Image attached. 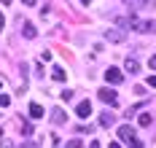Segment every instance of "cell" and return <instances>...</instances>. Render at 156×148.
<instances>
[{"label":"cell","instance_id":"14","mask_svg":"<svg viewBox=\"0 0 156 148\" xmlns=\"http://www.w3.org/2000/svg\"><path fill=\"white\" fill-rule=\"evenodd\" d=\"M129 3V8H145L148 5V0H126Z\"/></svg>","mask_w":156,"mask_h":148},{"label":"cell","instance_id":"11","mask_svg":"<svg viewBox=\"0 0 156 148\" xmlns=\"http://www.w3.org/2000/svg\"><path fill=\"white\" fill-rule=\"evenodd\" d=\"M51 121H54V124H62L65 121V111L62 108H54V111H51Z\"/></svg>","mask_w":156,"mask_h":148},{"label":"cell","instance_id":"28","mask_svg":"<svg viewBox=\"0 0 156 148\" xmlns=\"http://www.w3.org/2000/svg\"><path fill=\"white\" fill-rule=\"evenodd\" d=\"M81 3H83V5H89V3H92V0H81Z\"/></svg>","mask_w":156,"mask_h":148},{"label":"cell","instance_id":"9","mask_svg":"<svg viewBox=\"0 0 156 148\" xmlns=\"http://www.w3.org/2000/svg\"><path fill=\"white\" fill-rule=\"evenodd\" d=\"M51 78H54V81H65V78H67V73H65L59 65H54V67H51Z\"/></svg>","mask_w":156,"mask_h":148},{"label":"cell","instance_id":"22","mask_svg":"<svg viewBox=\"0 0 156 148\" xmlns=\"http://www.w3.org/2000/svg\"><path fill=\"white\" fill-rule=\"evenodd\" d=\"M148 86H156V76H151V78H148Z\"/></svg>","mask_w":156,"mask_h":148},{"label":"cell","instance_id":"5","mask_svg":"<svg viewBox=\"0 0 156 148\" xmlns=\"http://www.w3.org/2000/svg\"><path fill=\"white\" fill-rule=\"evenodd\" d=\"M76 113L81 116V118H86V116H92V102H89V100H83V102H78V105H76Z\"/></svg>","mask_w":156,"mask_h":148},{"label":"cell","instance_id":"7","mask_svg":"<svg viewBox=\"0 0 156 148\" xmlns=\"http://www.w3.org/2000/svg\"><path fill=\"white\" fill-rule=\"evenodd\" d=\"M124 67H126V73L132 76V73H137V70H140V62H137L135 57H126V59H124Z\"/></svg>","mask_w":156,"mask_h":148},{"label":"cell","instance_id":"10","mask_svg":"<svg viewBox=\"0 0 156 148\" xmlns=\"http://www.w3.org/2000/svg\"><path fill=\"white\" fill-rule=\"evenodd\" d=\"M22 33H24V38H35V35H38V30H35V24H32V22H24V30H22Z\"/></svg>","mask_w":156,"mask_h":148},{"label":"cell","instance_id":"3","mask_svg":"<svg viewBox=\"0 0 156 148\" xmlns=\"http://www.w3.org/2000/svg\"><path fill=\"white\" fill-rule=\"evenodd\" d=\"M97 97L102 100L105 105H110V108H116V105H119V94H116L113 89H108V86H102V89L97 92Z\"/></svg>","mask_w":156,"mask_h":148},{"label":"cell","instance_id":"26","mask_svg":"<svg viewBox=\"0 0 156 148\" xmlns=\"http://www.w3.org/2000/svg\"><path fill=\"white\" fill-rule=\"evenodd\" d=\"M108 148H121V146H119V143H110V146Z\"/></svg>","mask_w":156,"mask_h":148},{"label":"cell","instance_id":"2","mask_svg":"<svg viewBox=\"0 0 156 148\" xmlns=\"http://www.w3.org/2000/svg\"><path fill=\"white\" fill-rule=\"evenodd\" d=\"M119 137H121V143H126L129 148H143V143L137 140L135 127H129V124H121V127H119Z\"/></svg>","mask_w":156,"mask_h":148},{"label":"cell","instance_id":"12","mask_svg":"<svg viewBox=\"0 0 156 148\" xmlns=\"http://www.w3.org/2000/svg\"><path fill=\"white\" fill-rule=\"evenodd\" d=\"M30 116H32V118H43V108H41L38 102H32V105H30Z\"/></svg>","mask_w":156,"mask_h":148},{"label":"cell","instance_id":"18","mask_svg":"<svg viewBox=\"0 0 156 148\" xmlns=\"http://www.w3.org/2000/svg\"><path fill=\"white\" fill-rule=\"evenodd\" d=\"M81 146H83V143H81L78 137H73V140H70V143H67V146H65V148H81Z\"/></svg>","mask_w":156,"mask_h":148},{"label":"cell","instance_id":"13","mask_svg":"<svg viewBox=\"0 0 156 148\" xmlns=\"http://www.w3.org/2000/svg\"><path fill=\"white\" fill-rule=\"evenodd\" d=\"M151 121H154L151 113H140V127H151Z\"/></svg>","mask_w":156,"mask_h":148},{"label":"cell","instance_id":"1","mask_svg":"<svg viewBox=\"0 0 156 148\" xmlns=\"http://www.w3.org/2000/svg\"><path fill=\"white\" fill-rule=\"evenodd\" d=\"M119 24H121V27H129V30H135V33H156V22H145V19H137L135 14H132V16L119 19Z\"/></svg>","mask_w":156,"mask_h":148},{"label":"cell","instance_id":"20","mask_svg":"<svg viewBox=\"0 0 156 148\" xmlns=\"http://www.w3.org/2000/svg\"><path fill=\"white\" fill-rule=\"evenodd\" d=\"M51 59V51H41V62H48Z\"/></svg>","mask_w":156,"mask_h":148},{"label":"cell","instance_id":"15","mask_svg":"<svg viewBox=\"0 0 156 148\" xmlns=\"http://www.w3.org/2000/svg\"><path fill=\"white\" fill-rule=\"evenodd\" d=\"M73 94H76V92H70V89H65V92H59V97H62L65 102H70V100H73Z\"/></svg>","mask_w":156,"mask_h":148},{"label":"cell","instance_id":"8","mask_svg":"<svg viewBox=\"0 0 156 148\" xmlns=\"http://www.w3.org/2000/svg\"><path fill=\"white\" fill-rule=\"evenodd\" d=\"M100 124H102V127H113V124H116V116L108 113V111H102V113H100Z\"/></svg>","mask_w":156,"mask_h":148},{"label":"cell","instance_id":"24","mask_svg":"<svg viewBox=\"0 0 156 148\" xmlns=\"http://www.w3.org/2000/svg\"><path fill=\"white\" fill-rule=\"evenodd\" d=\"M89 148H100V140H92V146Z\"/></svg>","mask_w":156,"mask_h":148},{"label":"cell","instance_id":"25","mask_svg":"<svg viewBox=\"0 0 156 148\" xmlns=\"http://www.w3.org/2000/svg\"><path fill=\"white\" fill-rule=\"evenodd\" d=\"M22 3H24V5H35V0H22Z\"/></svg>","mask_w":156,"mask_h":148},{"label":"cell","instance_id":"21","mask_svg":"<svg viewBox=\"0 0 156 148\" xmlns=\"http://www.w3.org/2000/svg\"><path fill=\"white\" fill-rule=\"evenodd\" d=\"M148 65H151V70H156V54L151 57V62H148Z\"/></svg>","mask_w":156,"mask_h":148},{"label":"cell","instance_id":"16","mask_svg":"<svg viewBox=\"0 0 156 148\" xmlns=\"http://www.w3.org/2000/svg\"><path fill=\"white\" fill-rule=\"evenodd\" d=\"M11 105V97L8 94H0V108H8Z\"/></svg>","mask_w":156,"mask_h":148},{"label":"cell","instance_id":"6","mask_svg":"<svg viewBox=\"0 0 156 148\" xmlns=\"http://www.w3.org/2000/svg\"><path fill=\"white\" fill-rule=\"evenodd\" d=\"M105 41H110V43H121V41H124V33H121V30H105Z\"/></svg>","mask_w":156,"mask_h":148},{"label":"cell","instance_id":"4","mask_svg":"<svg viewBox=\"0 0 156 148\" xmlns=\"http://www.w3.org/2000/svg\"><path fill=\"white\" fill-rule=\"evenodd\" d=\"M105 81L108 83H121L124 81V73H121L119 67H108V70H105Z\"/></svg>","mask_w":156,"mask_h":148},{"label":"cell","instance_id":"17","mask_svg":"<svg viewBox=\"0 0 156 148\" xmlns=\"http://www.w3.org/2000/svg\"><path fill=\"white\" fill-rule=\"evenodd\" d=\"M19 124H22V132H24V135H32V127H30V121H19Z\"/></svg>","mask_w":156,"mask_h":148},{"label":"cell","instance_id":"19","mask_svg":"<svg viewBox=\"0 0 156 148\" xmlns=\"http://www.w3.org/2000/svg\"><path fill=\"white\" fill-rule=\"evenodd\" d=\"M0 148H14V143H11V140H5V137H0Z\"/></svg>","mask_w":156,"mask_h":148},{"label":"cell","instance_id":"23","mask_svg":"<svg viewBox=\"0 0 156 148\" xmlns=\"http://www.w3.org/2000/svg\"><path fill=\"white\" fill-rule=\"evenodd\" d=\"M3 27H5V16L0 14V30H3Z\"/></svg>","mask_w":156,"mask_h":148},{"label":"cell","instance_id":"27","mask_svg":"<svg viewBox=\"0 0 156 148\" xmlns=\"http://www.w3.org/2000/svg\"><path fill=\"white\" fill-rule=\"evenodd\" d=\"M0 3H3V5H8V3H11V0H0Z\"/></svg>","mask_w":156,"mask_h":148}]
</instances>
